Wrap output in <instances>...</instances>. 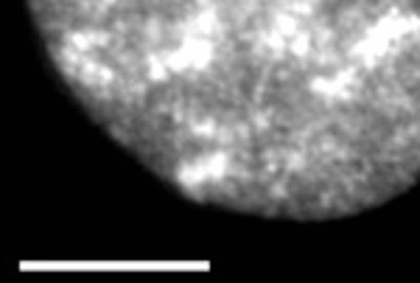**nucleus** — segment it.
Segmentation results:
<instances>
[{
    "mask_svg": "<svg viewBox=\"0 0 420 283\" xmlns=\"http://www.w3.org/2000/svg\"><path fill=\"white\" fill-rule=\"evenodd\" d=\"M87 118L179 196L331 221L420 183V0H26Z\"/></svg>",
    "mask_w": 420,
    "mask_h": 283,
    "instance_id": "f257e3e1",
    "label": "nucleus"
}]
</instances>
